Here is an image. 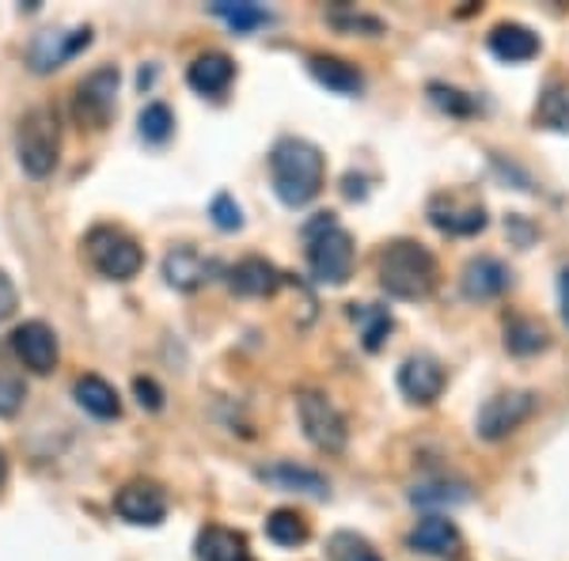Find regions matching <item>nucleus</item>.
Wrapping results in <instances>:
<instances>
[{"label":"nucleus","mask_w":569,"mask_h":561,"mask_svg":"<svg viewBox=\"0 0 569 561\" xmlns=\"http://www.w3.org/2000/svg\"><path fill=\"white\" fill-rule=\"evenodd\" d=\"M429 220L448 236H479L486 228V209L471 194H437L429 201Z\"/></svg>","instance_id":"8"},{"label":"nucleus","mask_w":569,"mask_h":561,"mask_svg":"<svg viewBox=\"0 0 569 561\" xmlns=\"http://www.w3.org/2000/svg\"><path fill=\"white\" fill-rule=\"evenodd\" d=\"M410 501L421 504V509H452V504H463L467 501V485L460 482H421L410 490Z\"/></svg>","instance_id":"28"},{"label":"nucleus","mask_w":569,"mask_h":561,"mask_svg":"<svg viewBox=\"0 0 569 561\" xmlns=\"http://www.w3.org/2000/svg\"><path fill=\"white\" fill-rule=\"evenodd\" d=\"M23 407V388L16 380H0V418H12Z\"/></svg>","instance_id":"34"},{"label":"nucleus","mask_w":569,"mask_h":561,"mask_svg":"<svg viewBox=\"0 0 569 561\" xmlns=\"http://www.w3.org/2000/svg\"><path fill=\"white\" fill-rule=\"evenodd\" d=\"M209 217H213V224L220 228V232H236V228L243 224V213L232 201V194H217L213 206H209Z\"/></svg>","instance_id":"33"},{"label":"nucleus","mask_w":569,"mask_h":561,"mask_svg":"<svg viewBox=\"0 0 569 561\" xmlns=\"http://www.w3.org/2000/svg\"><path fill=\"white\" fill-rule=\"evenodd\" d=\"M213 16H220L228 27H236V31H254V27H266L270 23V12L259 4H228V0H220L213 4Z\"/></svg>","instance_id":"30"},{"label":"nucleus","mask_w":569,"mask_h":561,"mask_svg":"<svg viewBox=\"0 0 569 561\" xmlns=\"http://www.w3.org/2000/svg\"><path fill=\"white\" fill-rule=\"evenodd\" d=\"M536 394L531 391H501L479 410V437L482 440H505L512 429H520L536 413Z\"/></svg>","instance_id":"7"},{"label":"nucleus","mask_w":569,"mask_h":561,"mask_svg":"<svg viewBox=\"0 0 569 561\" xmlns=\"http://www.w3.org/2000/svg\"><path fill=\"white\" fill-rule=\"evenodd\" d=\"M220 266L213 259H201L194 247H176V251L163 259V278H168L171 289L179 292H194L206 281H213V273Z\"/></svg>","instance_id":"14"},{"label":"nucleus","mask_w":569,"mask_h":561,"mask_svg":"<svg viewBox=\"0 0 569 561\" xmlns=\"http://www.w3.org/2000/svg\"><path fill=\"white\" fill-rule=\"evenodd\" d=\"M259 478H262V482H270L273 490H284V493H311V497H327L330 493V485H327L323 474L308 471V467H297V463L262 467Z\"/></svg>","instance_id":"20"},{"label":"nucleus","mask_w":569,"mask_h":561,"mask_svg":"<svg viewBox=\"0 0 569 561\" xmlns=\"http://www.w3.org/2000/svg\"><path fill=\"white\" fill-rule=\"evenodd\" d=\"M350 319L361 327V345L369 349V353H380L383 342H388V334H391V327H395L391 311L380 308V303H353Z\"/></svg>","instance_id":"24"},{"label":"nucleus","mask_w":569,"mask_h":561,"mask_svg":"<svg viewBox=\"0 0 569 561\" xmlns=\"http://www.w3.org/2000/svg\"><path fill=\"white\" fill-rule=\"evenodd\" d=\"M114 512L130 523H141V528H156V523L168 517V497H163L156 482H130L118 490Z\"/></svg>","instance_id":"12"},{"label":"nucleus","mask_w":569,"mask_h":561,"mask_svg":"<svg viewBox=\"0 0 569 561\" xmlns=\"http://www.w3.org/2000/svg\"><path fill=\"white\" fill-rule=\"evenodd\" d=\"M114 96H118V69H99L91 72L84 84L77 88V122L91 126V130H103L114 114Z\"/></svg>","instance_id":"9"},{"label":"nucleus","mask_w":569,"mask_h":561,"mask_svg":"<svg viewBox=\"0 0 569 561\" xmlns=\"http://www.w3.org/2000/svg\"><path fill=\"white\" fill-rule=\"evenodd\" d=\"M281 273L273 262L266 259H243L232 266V273H228V284H232V292H240V297H273V292L281 289Z\"/></svg>","instance_id":"17"},{"label":"nucleus","mask_w":569,"mask_h":561,"mask_svg":"<svg viewBox=\"0 0 569 561\" xmlns=\"http://www.w3.org/2000/svg\"><path fill=\"white\" fill-rule=\"evenodd\" d=\"M308 266L319 284H346L353 278V236L335 220V213H319L305 228Z\"/></svg>","instance_id":"3"},{"label":"nucleus","mask_w":569,"mask_h":561,"mask_svg":"<svg viewBox=\"0 0 569 561\" xmlns=\"http://www.w3.org/2000/svg\"><path fill=\"white\" fill-rule=\"evenodd\" d=\"M297 413H300V425H305V437L319 452H342L346 440H350V429H346V418L338 413L335 402L319 391H300L297 394Z\"/></svg>","instance_id":"6"},{"label":"nucleus","mask_w":569,"mask_h":561,"mask_svg":"<svg viewBox=\"0 0 569 561\" xmlns=\"http://www.w3.org/2000/svg\"><path fill=\"white\" fill-rule=\"evenodd\" d=\"M445 368H440L437 357L429 353H415L407 357L399 368V391L407 394L410 402H418V407H429V402L440 399V391H445Z\"/></svg>","instance_id":"11"},{"label":"nucleus","mask_w":569,"mask_h":561,"mask_svg":"<svg viewBox=\"0 0 569 561\" xmlns=\"http://www.w3.org/2000/svg\"><path fill=\"white\" fill-rule=\"evenodd\" d=\"M4 474H8V463H4V452H0V485H4Z\"/></svg>","instance_id":"38"},{"label":"nucleus","mask_w":569,"mask_h":561,"mask_svg":"<svg viewBox=\"0 0 569 561\" xmlns=\"http://www.w3.org/2000/svg\"><path fill=\"white\" fill-rule=\"evenodd\" d=\"M91 31L88 27H72V31H42L39 39L31 42L27 50V61H31L34 72H53L61 69L66 61L77 58L80 50H88Z\"/></svg>","instance_id":"10"},{"label":"nucleus","mask_w":569,"mask_h":561,"mask_svg":"<svg viewBox=\"0 0 569 561\" xmlns=\"http://www.w3.org/2000/svg\"><path fill=\"white\" fill-rule=\"evenodd\" d=\"M58 152H61V130H58V114L50 107H34L23 114L20 130H16V156H20V168L34 179H46L58 168Z\"/></svg>","instance_id":"4"},{"label":"nucleus","mask_w":569,"mask_h":561,"mask_svg":"<svg viewBox=\"0 0 569 561\" xmlns=\"http://www.w3.org/2000/svg\"><path fill=\"white\" fill-rule=\"evenodd\" d=\"M266 535L278 547H300L308 539V520L292 509H273L270 520H266Z\"/></svg>","instance_id":"27"},{"label":"nucleus","mask_w":569,"mask_h":561,"mask_svg":"<svg viewBox=\"0 0 569 561\" xmlns=\"http://www.w3.org/2000/svg\"><path fill=\"white\" fill-rule=\"evenodd\" d=\"M512 284L509 266L498 259H471L463 266V297L467 300H493Z\"/></svg>","instance_id":"16"},{"label":"nucleus","mask_w":569,"mask_h":561,"mask_svg":"<svg viewBox=\"0 0 569 561\" xmlns=\"http://www.w3.org/2000/svg\"><path fill=\"white\" fill-rule=\"evenodd\" d=\"M429 99H433V107H440L445 114H460V118H467V114H475V99H467L460 88H448V84H429Z\"/></svg>","instance_id":"32"},{"label":"nucleus","mask_w":569,"mask_h":561,"mask_svg":"<svg viewBox=\"0 0 569 561\" xmlns=\"http://www.w3.org/2000/svg\"><path fill=\"white\" fill-rule=\"evenodd\" d=\"M327 554L330 561H383L372 550V542L361 539L357 531H335V535L327 539Z\"/></svg>","instance_id":"29"},{"label":"nucleus","mask_w":569,"mask_h":561,"mask_svg":"<svg viewBox=\"0 0 569 561\" xmlns=\"http://www.w3.org/2000/svg\"><path fill=\"white\" fill-rule=\"evenodd\" d=\"M133 394H137V402H141L144 410H160L163 407V391L156 388L152 380H133Z\"/></svg>","instance_id":"35"},{"label":"nucleus","mask_w":569,"mask_h":561,"mask_svg":"<svg viewBox=\"0 0 569 561\" xmlns=\"http://www.w3.org/2000/svg\"><path fill=\"white\" fill-rule=\"evenodd\" d=\"M380 284L395 300H426L437 289V259L415 239H395L380 254Z\"/></svg>","instance_id":"2"},{"label":"nucleus","mask_w":569,"mask_h":561,"mask_svg":"<svg viewBox=\"0 0 569 561\" xmlns=\"http://www.w3.org/2000/svg\"><path fill=\"white\" fill-rule=\"evenodd\" d=\"M72 394H77V402L91 413V418L107 421V418H118V413H122V399H118V391L110 388L103 375H80Z\"/></svg>","instance_id":"22"},{"label":"nucleus","mask_w":569,"mask_h":561,"mask_svg":"<svg viewBox=\"0 0 569 561\" xmlns=\"http://www.w3.org/2000/svg\"><path fill=\"white\" fill-rule=\"evenodd\" d=\"M505 349L517 357H531V353H543L547 349V330L536 319H512L505 327Z\"/></svg>","instance_id":"25"},{"label":"nucleus","mask_w":569,"mask_h":561,"mask_svg":"<svg viewBox=\"0 0 569 561\" xmlns=\"http://www.w3.org/2000/svg\"><path fill=\"white\" fill-rule=\"evenodd\" d=\"M198 561H254L247 539L228 528H206L198 535Z\"/></svg>","instance_id":"21"},{"label":"nucleus","mask_w":569,"mask_h":561,"mask_svg":"<svg viewBox=\"0 0 569 561\" xmlns=\"http://www.w3.org/2000/svg\"><path fill=\"white\" fill-rule=\"evenodd\" d=\"M410 550H421L429 558H448V554H460L463 539H460V528H456L448 517H426L410 531Z\"/></svg>","instance_id":"15"},{"label":"nucleus","mask_w":569,"mask_h":561,"mask_svg":"<svg viewBox=\"0 0 569 561\" xmlns=\"http://www.w3.org/2000/svg\"><path fill=\"white\" fill-rule=\"evenodd\" d=\"M84 251H88L91 266L110 281H130L144 266V254H141V247H137V239L126 236L122 228H110V224L91 228L84 239Z\"/></svg>","instance_id":"5"},{"label":"nucleus","mask_w":569,"mask_h":561,"mask_svg":"<svg viewBox=\"0 0 569 561\" xmlns=\"http://www.w3.org/2000/svg\"><path fill=\"white\" fill-rule=\"evenodd\" d=\"M270 179L273 194L284 206H308L323 190V152L311 141H300V137H284L270 152Z\"/></svg>","instance_id":"1"},{"label":"nucleus","mask_w":569,"mask_h":561,"mask_svg":"<svg viewBox=\"0 0 569 561\" xmlns=\"http://www.w3.org/2000/svg\"><path fill=\"white\" fill-rule=\"evenodd\" d=\"M562 311H566V323H569V270H562Z\"/></svg>","instance_id":"37"},{"label":"nucleus","mask_w":569,"mask_h":561,"mask_svg":"<svg viewBox=\"0 0 569 561\" xmlns=\"http://www.w3.org/2000/svg\"><path fill=\"white\" fill-rule=\"evenodd\" d=\"M311 77H316L323 88L338 91V96H357V91L365 88L361 72H357V69L350 66V61H342V58H323V53H316V58H311Z\"/></svg>","instance_id":"23"},{"label":"nucleus","mask_w":569,"mask_h":561,"mask_svg":"<svg viewBox=\"0 0 569 561\" xmlns=\"http://www.w3.org/2000/svg\"><path fill=\"white\" fill-rule=\"evenodd\" d=\"M12 349L34 375L53 372V364H58V334L46 323H39V319L12 330Z\"/></svg>","instance_id":"13"},{"label":"nucleus","mask_w":569,"mask_h":561,"mask_svg":"<svg viewBox=\"0 0 569 561\" xmlns=\"http://www.w3.org/2000/svg\"><path fill=\"white\" fill-rule=\"evenodd\" d=\"M490 50H493V58L509 61V66H520V61H531L539 53V39L525 23H498L490 31Z\"/></svg>","instance_id":"19"},{"label":"nucleus","mask_w":569,"mask_h":561,"mask_svg":"<svg viewBox=\"0 0 569 561\" xmlns=\"http://www.w3.org/2000/svg\"><path fill=\"white\" fill-rule=\"evenodd\" d=\"M137 126H141V137L152 144H163L176 130V118H171V110L163 103H149L141 110V118H137Z\"/></svg>","instance_id":"31"},{"label":"nucleus","mask_w":569,"mask_h":561,"mask_svg":"<svg viewBox=\"0 0 569 561\" xmlns=\"http://www.w3.org/2000/svg\"><path fill=\"white\" fill-rule=\"evenodd\" d=\"M16 303H20V297H16V284L0 273V323H4L8 315L16 311Z\"/></svg>","instance_id":"36"},{"label":"nucleus","mask_w":569,"mask_h":561,"mask_svg":"<svg viewBox=\"0 0 569 561\" xmlns=\"http://www.w3.org/2000/svg\"><path fill=\"white\" fill-rule=\"evenodd\" d=\"M536 118L558 133H569V80H555L536 107Z\"/></svg>","instance_id":"26"},{"label":"nucleus","mask_w":569,"mask_h":561,"mask_svg":"<svg viewBox=\"0 0 569 561\" xmlns=\"http://www.w3.org/2000/svg\"><path fill=\"white\" fill-rule=\"evenodd\" d=\"M187 80L201 96H224L228 84L236 80V66L228 53H201V58H194V66H190Z\"/></svg>","instance_id":"18"}]
</instances>
